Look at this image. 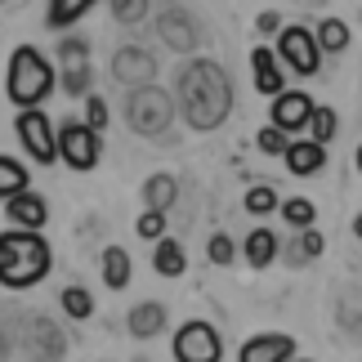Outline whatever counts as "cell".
Wrapping results in <instances>:
<instances>
[{
  "mask_svg": "<svg viewBox=\"0 0 362 362\" xmlns=\"http://www.w3.org/2000/svg\"><path fill=\"white\" fill-rule=\"evenodd\" d=\"M179 112L192 130H219L233 112V86H228V72L211 59H192L179 67Z\"/></svg>",
  "mask_w": 362,
  "mask_h": 362,
  "instance_id": "obj_1",
  "label": "cell"
},
{
  "mask_svg": "<svg viewBox=\"0 0 362 362\" xmlns=\"http://www.w3.org/2000/svg\"><path fill=\"white\" fill-rule=\"evenodd\" d=\"M49 269H54V250L40 233H27V228L0 233V286L27 291V286L45 282Z\"/></svg>",
  "mask_w": 362,
  "mask_h": 362,
  "instance_id": "obj_2",
  "label": "cell"
},
{
  "mask_svg": "<svg viewBox=\"0 0 362 362\" xmlns=\"http://www.w3.org/2000/svg\"><path fill=\"white\" fill-rule=\"evenodd\" d=\"M59 86V72L49 67V59L40 54L36 45H18L9 54V76H5V90H9V103L18 107H40Z\"/></svg>",
  "mask_w": 362,
  "mask_h": 362,
  "instance_id": "obj_3",
  "label": "cell"
},
{
  "mask_svg": "<svg viewBox=\"0 0 362 362\" xmlns=\"http://www.w3.org/2000/svg\"><path fill=\"white\" fill-rule=\"evenodd\" d=\"M175 112H179L175 99L157 86V81H152V86H134L130 94H125V125H130L134 134H144V139L170 130Z\"/></svg>",
  "mask_w": 362,
  "mask_h": 362,
  "instance_id": "obj_4",
  "label": "cell"
},
{
  "mask_svg": "<svg viewBox=\"0 0 362 362\" xmlns=\"http://www.w3.org/2000/svg\"><path fill=\"white\" fill-rule=\"evenodd\" d=\"M273 54L282 63V72H296V76H313L322 67V45H317V36L309 27H282Z\"/></svg>",
  "mask_w": 362,
  "mask_h": 362,
  "instance_id": "obj_5",
  "label": "cell"
},
{
  "mask_svg": "<svg viewBox=\"0 0 362 362\" xmlns=\"http://www.w3.org/2000/svg\"><path fill=\"white\" fill-rule=\"evenodd\" d=\"M13 130H18V144L27 148V157H32L36 165L59 161V130L49 125V117L40 112V107H23L18 121H13Z\"/></svg>",
  "mask_w": 362,
  "mask_h": 362,
  "instance_id": "obj_6",
  "label": "cell"
},
{
  "mask_svg": "<svg viewBox=\"0 0 362 362\" xmlns=\"http://www.w3.org/2000/svg\"><path fill=\"white\" fill-rule=\"evenodd\" d=\"M99 157H103V144H99V130H90L86 121H63L59 125V161H67L72 170H94L99 165Z\"/></svg>",
  "mask_w": 362,
  "mask_h": 362,
  "instance_id": "obj_7",
  "label": "cell"
},
{
  "mask_svg": "<svg viewBox=\"0 0 362 362\" xmlns=\"http://www.w3.org/2000/svg\"><path fill=\"white\" fill-rule=\"evenodd\" d=\"M175 362H219L224 358V340L211 322H184L175 331Z\"/></svg>",
  "mask_w": 362,
  "mask_h": 362,
  "instance_id": "obj_8",
  "label": "cell"
},
{
  "mask_svg": "<svg viewBox=\"0 0 362 362\" xmlns=\"http://www.w3.org/2000/svg\"><path fill=\"white\" fill-rule=\"evenodd\" d=\"M23 354L32 358V362H63L67 340H63L59 322L45 317V313H32V317H27V327H23Z\"/></svg>",
  "mask_w": 362,
  "mask_h": 362,
  "instance_id": "obj_9",
  "label": "cell"
},
{
  "mask_svg": "<svg viewBox=\"0 0 362 362\" xmlns=\"http://www.w3.org/2000/svg\"><path fill=\"white\" fill-rule=\"evenodd\" d=\"M59 59H63V81L59 86L72 94H90V81H94V72H90V40L86 36H63L59 40Z\"/></svg>",
  "mask_w": 362,
  "mask_h": 362,
  "instance_id": "obj_10",
  "label": "cell"
},
{
  "mask_svg": "<svg viewBox=\"0 0 362 362\" xmlns=\"http://www.w3.org/2000/svg\"><path fill=\"white\" fill-rule=\"evenodd\" d=\"M157 36H161L170 49H179V54H192V49L202 45L197 23H192L179 5H161V9H157Z\"/></svg>",
  "mask_w": 362,
  "mask_h": 362,
  "instance_id": "obj_11",
  "label": "cell"
},
{
  "mask_svg": "<svg viewBox=\"0 0 362 362\" xmlns=\"http://www.w3.org/2000/svg\"><path fill=\"white\" fill-rule=\"evenodd\" d=\"M313 99L304 90H282L273 99V107H269V125H277L282 134H296V130H304L309 125V117H313Z\"/></svg>",
  "mask_w": 362,
  "mask_h": 362,
  "instance_id": "obj_12",
  "label": "cell"
},
{
  "mask_svg": "<svg viewBox=\"0 0 362 362\" xmlns=\"http://www.w3.org/2000/svg\"><path fill=\"white\" fill-rule=\"evenodd\" d=\"M112 76L121 86H152V76H157V59L144 49V45H121L112 54Z\"/></svg>",
  "mask_w": 362,
  "mask_h": 362,
  "instance_id": "obj_13",
  "label": "cell"
},
{
  "mask_svg": "<svg viewBox=\"0 0 362 362\" xmlns=\"http://www.w3.org/2000/svg\"><path fill=\"white\" fill-rule=\"evenodd\" d=\"M238 362H296V340L282 336V331H264V336L242 344Z\"/></svg>",
  "mask_w": 362,
  "mask_h": 362,
  "instance_id": "obj_14",
  "label": "cell"
},
{
  "mask_svg": "<svg viewBox=\"0 0 362 362\" xmlns=\"http://www.w3.org/2000/svg\"><path fill=\"white\" fill-rule=\"evenodd\" d=\"M5 215L13 219V228H27V233H40L49 224V206H45V197L40 192H18V197H9L5 202Z\"/></svg>",
  "mask_w": 362,
  "mask_h": 362,
  "instance_id": "obj_15",
  "label": "cell"
},
{
  "mask_svg": "<svg viewBox=\"0 0 362 362\" xmlns=\"http://www.w3.org/2000/svg\"><path fill=\"white\" fill-rule=\"evenodd\" d=\"M250 72H255V90L269 94V99H277V94L286 90V72H282V63H277L273 49H264V45L250 49Z\"/></svg>",
  "mask_w": 362,
  "mask_h": 362,
  "instance_id": "obj_16",
  "label": "cell"
},
{
  "mask_svg": "<svg viewBox=\"0 0 362 362\" xmlns=\"http://www.w3.org/2000/svg\"><path fill=\"white\" fill-rule=\"evenodd\" d=\"M125 327H130L134 340H152L165 331V304L161 300H148V304H134L130 317H125Z\"/></svg>",
  "mask_w": 362,
  "mask_h": 362,
  "instance_id": "obj_17",
  "label": "cell"
},
{
  "mask_svg": "<svg viewBox=\"0 0 362 362\" xmlns=\"http://www.w3.org/2000/svg\"><path fill=\"white\" fill-rule=\"evenodd\" d=\"M282 157H286V170H291V175H317V170L327 165V148L313 144V139H296V144H291Z\"/></svg>",
  "mask_w": 362,
  "mask_h": 362,
  "instance_id": "obj_18",
  "label": "cell"
},
{
  "mask_svg": "<svg viewBox=\"0 0 362 362\" xmlns=\"http://www.w3.org/2000/svg\"><path fill=\"white\" fill-rule=\"evenodd\" d=\"M179 202V179L175 175H148L144 179V211H170Z\"/></svg>",
  "mask_w": 362,
  "mask_h": 362,
  "instance_id": "obj_19",
  "label": "cell"
},
{
  "mask_svg": "<svg viewBox=\"0 0 362 362\" xmlns=\"http://www.w3.org/2000/svg\"><path fill=\"white\" fill-rule=\"evenodd\" d=\"M152 269H157L161 277H184V269H188L184 246H179L175 238H161L157 250H152Z\"/></svg>",
  "mask_w": 362,
  "mask_h": 362,
  "instance_id": "obj_20",
  "label": "cell"
},
{
  "mask_svg": "<svg viewBox=\"0 0 362 362\" xmlns=\"http://www.w3.org/2000/svg\"><path fill=\"white\" fill-rule=\"evenodd\" d=\"M99 269H103V286L107 291H125V286H130V255H125V250L121 246H107L103 250V264H99Z\"/></svg>",
  "mask_w": 362,
  "mask_h": 362,
  "instance_id": "obj_21",
  "label": "cell"
},
{
  "mask_svg": "<svg viewBox=\"0 0 362 362\" xmlns=\"http://www.w3.org/2000/svg\"><path fill=\"white\" fill-rule=\"evenodd\" d=\"M99 0H49V9H45V27H54V32H67L81 13H90Z\"/></svg>",
  "mask_w": 362,
  "mask_h": 362,
  "instance_id": "obj_22",
  "label": "cell"
},
{
  "mask_svg": "<svg viewBox=\"0 0 362 362\" xmlns=\"http://www.w3.org/2000/svg\"><path fill=\"white\" fill-rule=\"evenodd\" d=\"M242 250H246V264H250V269H269L282 246H277V238H273L269 228H255V233L246 238V246H242Z\"/></svg>",
  "mask_w": 362,
  "mask_h": 362,
  "instance_id": "obj_23",
  "label": "cell"
},
{
  "mask_svg": "<svg viewBox=\"0 0 362 362\" xmlns=\"http://www.w3.org/2000/svg\"><path fill=\"white\" fill-rule=\"evenodd\" d=\"M322 246H327L322 233H317V228H304L300 238L286 246V264H296V269H300V264H313L317 255H322Z\"/></svg>",
  "mask_w": 362,
  "mask_h": 362,
  "instance_id": "obj_24",
  "label": "cell"
},
{
  "mask_svg": "<svg viewBox=\"0 0 362 362\" xmlns=\"http://www.w3.org/2000/svg\"><path fill=\"white\" fill-rule=\"evenodd\" d=\"M27 184H32V179H27V165L13 161V157H0V202L27 192Z\"/></svg>",
  "mask_w": 362,
  "mask_h": 362,
  "instance_id": "obj_25",
  "label": "cell"
},
{
  "mask_svg": "<svg viewBox=\"0 0 362 362\" xmlns=\"http://www.w3.org/2000/svg\"><path fill=\"white\" fill-rule=\"evenodd\" d=\"M277 211H282V219H286L296 233L313 228V219H317V206H313L309 197H286V202H277Z\"/></svg>",
  "mask_w": 362,
  "mask_h": 362,
  "instance_id": "obj_26",
  "label": "cell"
},
{
  "mask_svg": "<svg viewBox=\"0 0 362 362\" xmlns=\"http://www.w3.org/2000/svg\"><path fill=\"white\" fill-rule=\"evenodd\" d=\"M313 36H317V45H322V54H340L344 45H349V23H340V18H322L313 27Z\"/></svg>",
  "mask_w": 362,
  "mask_h": 362,
  "instance_id": "obj_27",
  "label": "cell"
},
{
  "mask_svg": "<svg viewBox=\"0 0 362 362\" xmlns=\"http://www.w3.org/2000/svg\"><path fill=\"white\" fill-rule=\"evenodd\" d=\"M63 313L76 317V322H86V317L94 313V296L86 286H63Z\"/></svg>",
  "mask_w": 362,
  "mask_h": 362,
  "instance_id": "obj_28",
  "label": "cell"
},
{
  "mask_svg": "<svg viewBox=\"0 0 362 362\" xmlns=\"http://www.w3.org/2000/svg\"><path fill=\"white\" fill-rule=\"evenodd\" d=\"M309 130H313V144H331L336 139V130H340V121H336V112L331 107H313V117H309Z\"/></svg>",
  "mask_w": 362,
  "mask_h": 362,
  "instance_id": "obj_29",
  "label": "cell"
},
{
  "mask_svg": "<svg viewBox=\"0 0 362 362\" xmlns=\"http://www.w3.org/2000/svg\"><path fill=\"white\" fill-rule=\"evenodd\" d=\"M246 211L255 215V219H259V215H273V211H277L273 184H255V188H250V192H246Z\"/></svg>",
  "mask_w": 362,
  "mask_h": 362,
  "instance_id": "obj_30",
  "label": "cell"
},
{
  "mask_svg": "<svg viewBox=\"0 0 362 362\" xmlns=\"http://www.w3.org/2000/svg\"><path fill=\"white\" fill-rule=\"evenodd\" d=\"M255 148L264 152V157H282V152L291 148V134H282L277 125H264V130L255 134Z\"/></svg>",
  "mask_w": 362,
  "mask_h": 362,
  "instance_id": "obj_31",
  "label": "cell"
},
{
  "mask_svg": "<svg viewBox=\"0 0 362 362\" xmlns=\"http://www.w3.org/2000/svg\"><path fill=\"white\" fill-rule=\"evenodd\" d=\"M148 9H152V0H112V18L125 23V27L144 23V18H148Z\"/></svg>",
  "mask_w": 362,
  "mask_h": 362,
  "instance_id": "obj_32",
  "label": "cell"
},
{
  "mask_svg": "<svg viewBox=\"0 0 362 362\" xmlns=\"http://www.w3.org/2000/svg\"><path fill=\"white\" fill-rule=\"evenodd\" d=\"M134 233L144 242H161L165 238V211H144V215L134 219Z\"/></svg>",
  "mask_w": 362,
  "mask_h": 362,
  "instance_id": "obj_33",
  "label": "cell"
},
{
  "mask_svg": "<svg viewBox=\"0 0 362 362\" xmlns=\"http://www.w3.org/2000/svg\"><path fill=\"white\" fill-rule=\"evenodd\" d=\"M206 255H211V264H219V269H224V264L238 259V246H233L228 233H215V238L206 242Z\"/></svg>",
  "mask_w": 362,
  "mask_h": 362,
  "instance_id": "obj_34",
  "label": "cell"
},
{
  "mask_svg": "<svg viewBox=\"0 0 362 362\" xmlns=\"http://www.w3.org/2000/svg\"><path fill=\"white\" fill-rule=\"evenodd\" d=\"M107 121H112V112H107V103L99 99V94H86V125L90 130H107Z\"/></svg>",
  "mask_w": 362,
  "mask_h": 362,
  "instance_id": "obj_35",
  "label": "cell"
},
{
  "mask_svg": "<svg viewBox=\"0 0 362 362\" xmlns=\"http://www.w3.org/2000/svg\"><path fill=\"white\" fill-rule=\"evenodd\" d=\"M255 27H259L264 36H277V32H282V18H277V13H259V18H255Z\"/></svg>",
  "mask_w": 362,
  "mask_h": 362,
  "instance_id": "obj_36",
  "label": "cell"
},
{
  "mask_svg": "<svg viewBox=\"0 0 362 362\" xmlns=\"http://www.w3.org/2000/svg\"><path fill=\"white\" fill-rule=\"evenodd\" d=\"M0 358H9V336H5V327H0Z\"/></svg>",
  "mask_w": 362,
  "mask_h": 362,
  "instance_id": "obj_37",
  "label": "cell"
},
{
  "mask_svg": "<svg viewBox=\"0 0 362 362\" xmlns=\"http://www.w3.org/2000/svg\"><path fill=\"white\" fill-rule=\"evenodd\" d=\"M354 238L362 242V211H358V219H354Z\"/></svg>",
  "mask_w": 362,
  "mask_h": 362,
  "instance_id": "obj_38",
  "label": "cell"
},
{
  "mask_svg": "<svg viewBox=\"0 0 362 362\" xmlns=\"http://www.w3.org/2000/svg\"><path fill=\"white\" fill-rule=\"evenodd\" d=\"M354 165H358V170H362V148H358V157H354Z\"/></svg>",
  "mask_w": 362,
  "mask_h": 362,
  "instance_id": "obj_39",
  "label": "cell"
},
{
  "mask_svg": "<svg viewBox=\"0 0 362 362\" xmlns=\"http://www.w3.org/2000/svg\"><path fill=\"white\" fill-rule=\"evenodd\" d=\"M130 362H148V358H130Z\"/></svg>",
  "mask_w": 362,
  "mask_h": 362,
  "instance_id": "obj_40",
  "label": "cell"
},
{
  "mask_svg": "<svg viewBox=\"0 0 362 362\" xmlns=\"http://www.w3.org/2000/svg\"><path fill=\"white\" fill-rule=\"evenodd\" d=\"M0 362H9V358H0Z\"/></svg>",
  "mask_w": 362,
  "mask_h": 362,
  "instance_id": "obj_41",
  "label": "cell"
},
{
  "mask_svg": "<svg viewBox=\"0 0 362 362\" xmlns=\"http://www.w3.org/2000/svg\"><path fill=\"white\" fill-rule=\"evenodd\" d=\"M0 5H5V0H0Z\"/></svg>",
  "mask_w": 362,
  "mask_h": 362,
  "instance_id": "obj_42",
  "label": "cell"
}]
</instances>
